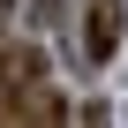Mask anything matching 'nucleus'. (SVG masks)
Returning <instances> with one entry per match:
<instances>
[{
	"label": "nucleus",
	"instance_id": "obj_1",
	"mask_svg": "<svg viewBox=\"0 0 128 128\" xmlns=\"http://www.w3.org/2000/svg\"><path fill=\"white\" fill-rule=\"evenodd\" d=\"M120 15H128V0H83V38H76V60H83V68H106V60H113Z\"/></svg>",
	"mask_w": 128,
	"mask_h": 128
},
{
	"label": "nucleus",
	"instance_id": "obj_2",
	"mask_svg": "<svg viewBox=\"0 0 128 128\" xmlns=\"http://www.w3.org/2000/svg\"><path fill=\"white\" fill-rule=\"evenodd\" d=\"M30 83H45V60H38V45H23V38H0V98H15V90H30Z\"/></svg>",
	"mask_w": 128,
	"mask_h": 128
},
{
	"label": "nucleus",
	"instance_id": "obj_3",
	"mask_svg": "<svg viewBox=\"0 0 128 128\" xmlns=\"http://www.w3.org/2000/svg\"><path fill=\"white\" fill-rule=\"evenodd\" d=\"M8 113H15V128H68V113H60L53 83H30V90H15V98H8Z\"/></svg>",
	"mask_w": 128,
	"mask_h": 128
},
{
	"label": "nucleus",
	"instance_id": "obj_4",
	"mask_svg": "<svg viewBox=\"0 0 128 128\" xmlns=\"http://www.w3.org/2000/svg\"><path fill=\"white\" fill-rule=\"evenodd\" d=\"M68 128H113V113H106V106H76V113H68Z\"/></svg>",
	"mask_w": 128,
	"mask_h": 128
},
{
	"label": "nucleus",
	"instance_id": "obj_5",
	"mask_svg": "<svg viewBox=\"0 0 128 128\" xmlns=\"http://www.w3.org/2000/svg\"><path fill=\"white\" fill-rule=\"evenodd\" d=\"M38 23H60V0H38Z\"/></svg>",
	"mask_w": 128,
	"mask_h": 128
},
{
	"label": "nucleus",
	"instance_id": "obj_6",
	"mask_svg": "<svg viewBox=\"0 0 128 128\" xmlns=\"http://www.w3.org/2000/svg\"><path fill=\"white\" fill-rule=\"evenodd\" d=\"M0 15H8V0H0Z\"/></svg>",
	"mask_w": 128,
	"mask_h": 128
}]
</instances>
